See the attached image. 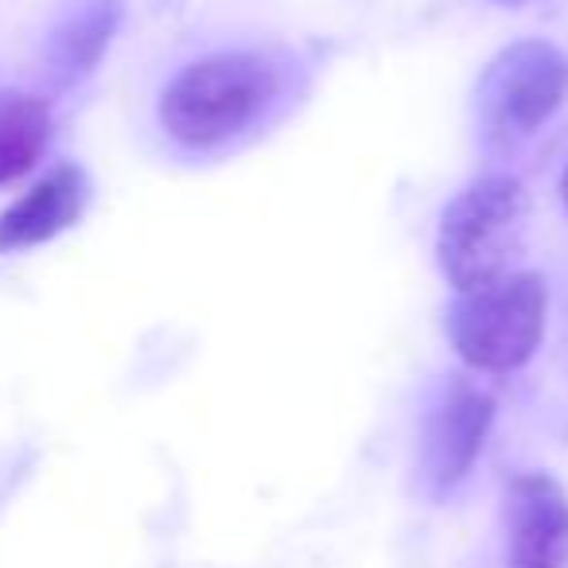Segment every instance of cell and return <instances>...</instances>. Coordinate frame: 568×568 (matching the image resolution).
<instances>
[{"instance_id":"cell-1","label":"cell","mask_w":568,"mask_h":568,"mask_svg":"<svg viewBox=\"0 0 568 568\" xmlns=\"http://www.w3.org/2000/svg\"><path fill=\"white\" fill-rule=\"evenodd\" d=\"M276 94V71L250 51L199 59L168 82L160 125L183 149H214L261 118Z\"/></svg>"},{"instance_id":"cell-2","label":"cell","mask_w":568,"mask_h":568,"mask_svg":"<svg viewBox=\"0 0 568 568\" xmlns=\"http://www.w3.org/2000/svg\"><path fill=\"white\" fill-rule=\"evenodd\" d=\"M526 187L510 175L475 180L444 206L436 257L456 293L510 273L526 237Z\"/></svg>"},{"instance_id":"cell-3","label":"cell","mask_w":568,"mask_h":568,"mask_svg":"<svg viewBox=\"0 0 568 568\" xmlns=\"http://www.w3.org/2000/svg\"><path fill=\"white\" fill-rule=\"evenodd\" d=\"M549 320V288L537 273H506L456 296L448 339L471 371L510 374L537 355Z\"/></svg>"},{"instance_id":"cell-4","label":"cell","mask_w":568,"mask_h":568,"mask_svg":"<svg viewBox=\"0 0 568 568\" xmlns=\"http://www.w3.org/2000/svg\"><path fill=\"white\" fill-rule=\"evenodd\" d=\"M568 94V55L545 40H521L498 51L479 82V113L495 141L534 136Z\"/></svg>"},{"instance_id":"cell-5","label":"cell","mask_w":568,"mask_h":568,"mask_svg":"<svg viewBox=\"0 0 568 568\" xmlns=\"http://www.w3.org/2000/svg\"><path fill=\"white\" fill-rule=\"evenodd\" d=\"M568 498L541 471L506 487V568H565Z\"/></svg>"},{"instance_id":"cell-6","label":"cell","mask_w":568,"mask_h":568,"mask_svg":"<svg viewBox=\"0 0 568 568\" xmlns=\"http://www.w3.org/2000/svg\"><path fill=\"white\" fill-rule=\"evenodd\" d=\"M490 417H495V402L483 389L459 382L444 394V402L428 417L425 448H420L428 487L452 490L467 479L475 456L483 452V440H487Z\"/></svg>"},{"instance_id":"cell-7","label":"cell","mask_w":568,"mask_h":568,"mask_svg":"<svg viewBox=\"0 0 568 568\" xmlns=\"http://www.w3.org/2000/svg\"><path fill=\"white\" fill-rule=\"evenodd\" d=\"M90 199V183L82 168L59 164L36 183L28 195H20L9 211L0 214V253H17L43 245L71 230L82 219Z\"/></svg>"},{"instance_id":"cell-8","label":"cell","mask_w":568,"mask_h":568,"mask_svg":"<svg viewBox=\"0 0 568 568\" xmlns=\"http://www.w3.org/2000/svg\"><path fill=\"white\" fill-rule=\"evenodd\" d=\"M121 24V0H82L79 9L51 32L48 40V79L55 87H74L98 67Z\"/></svg>"},{"instance_id":"cell-9","label":"cell","mask_w":568,"mask_h":568,"mask_svg":"<svg viewBox=\"0 0 568 568\" xmlns=\"http://www.w3.org/2000/svg\"><path fill=\"white\" fill-rule=\"evenodd\" d=\"M51 141L48 102L20 90H0V183H12L36 168Z\"/></svg>"},{"instance_id":"cell-10","label":"cell","mask_w":568,"mask_h":568,"mask_svg":"<svg viewBox=\"0 0 568 568\" xmlns=\"http://www.w3.org/2000/svg\"><path fill=\"white\" fill-rule=\"evenodd\" d=\"M560 199H565V211H568V168H565V175H560Z\"/></svg>"},{"instance_id":"cell-11","label":"cell","mask_w":568,"mask_h":568,"mask_svg":"<svg viewBox=\"0 0 568 568\" xmlns=\"http://www.w3.org/2000/svg\"><path fill=\"white\" fill-rule=\"evenodd\" d=\"M495 4H506V9H521V4H529V0H495Z\"/></svg>"}]
</instances>
